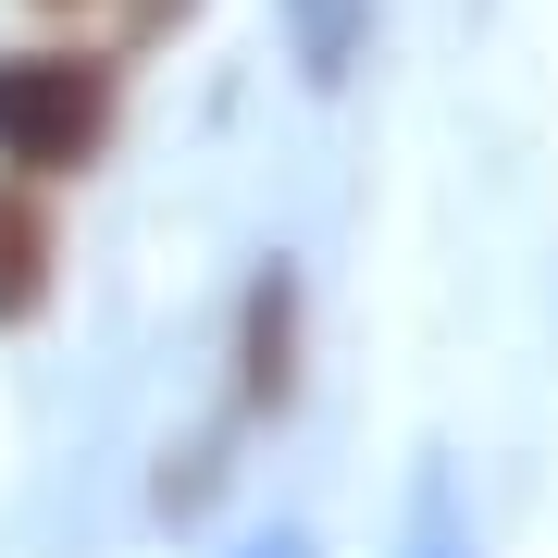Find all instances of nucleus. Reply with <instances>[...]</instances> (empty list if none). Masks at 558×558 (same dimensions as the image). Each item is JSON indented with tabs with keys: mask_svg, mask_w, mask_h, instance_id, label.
<instances>
[{
	"mask_svg": "<svg viewBox=\"0 0 558 558\" xmlns=\"http://www.w3.org/2000/svg\"><path fill=\"white\" fill-rule=\"evenodd\" d=\"M112 137L100 50H0V174H75Z\"/></svg>",
	"mask_w": 558,
	"mask_h": 558,
	"instance_id": "nucleus-1",
	"label": "nucleus"
},
{
	"mask_svg": "<svg viewBox=\"0 0 558 558\" xmlns=\"http://www.w3.org/2000/svg\"><path fill=\"white\" fill-rule=\"evenodd\" d=\"M62 274V223L38 199V174H0V323H38Z\"/></svg>",
	"mask_w": 558,
	"mask_h": 558,
	"instance_id": "nucleus-2",
	"label": "nucleus"
},
{
	"mask_svg": "<svg viewBox=\"0 0 558 558\" xmlns=\"http://www.w3.org/2000/svg\"><path fill=\"white\" fill-rule=\"evenodd\" d=\"M286 385H299V274H260L248 286V373H236V398L274 410Z\"/></svg>",
	"mask_w": 558,
	"mask_h": 558,
	"instance_id": "nucleus-3",
	"label": "nucleus"
},
{
	"mask_svg": "<svg viewBox=\"0 0 558 558\" xmlns=\"http://www.w3.org/2000/svg\"><path fill=\"white\" fill-rule=\"evenodd\" d=\"M410 558H472V546H459V509H447V484L422 497V546H410Z\"/></svg>",
	"mask_w": 558,
	"mask_h": 558,
	"instance_id": "nucleus-4",
	"label": "nucleus"
},
{
	"mask_svg": "<svg viewBox=\"0 0 558 558\" xmlns=\"http://www.w3.org/2000/svg\"><path fill=\"white\" fill-rule=\"evenodd\" d=\"M260 558H299V546H286V534H274V546H260Z\"/></svg>",
	"mask_w": 558,
	"mask_h": 558,
	"instance_id": "nucleus-5",
	"label": "nucleus"
}]
</instances>
